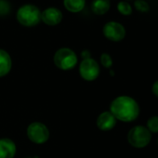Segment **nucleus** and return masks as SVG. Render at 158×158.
I'll return each mask as SVG.
<instances>
[{"label":"nucleus","instance_id":"9d476101","mask_svg":"<svg viewBox=\"0 0 158 158\" xmlns=\"http://www.w3.org/2000/svg\"><path fill=\"white\" fill-rule=\"evenodd\" d=\"M15 154V143L10 139H0V158H13Z\"/></svg>","mask_w":158,"mask_h":158},{"label":"nucleus","instance_id":"a211bd4d","mask_svg":"<svg viewBox=\"0 0 158 158\" xmlns=\"http://www.w3.org/2000/svg\"><path fill=\"white\" fill-rule=\"evenodd\" d=\"M101 61L102 63V65L106 68H110L113 64V60H112V58L109 54L107 53H103L102 56H101Z\"/></svg>","mask_w":158,"mask_h":158},{"label":"nucleus","instance_id":"f3484780","mask_svg":"<svg viewBox=\"0 0 158 158\" xmlns=\"http://www.w3.org/2000/svg\"><path fill=\"white\" fill-rule=\"evenodd\" d=\"M10 11V5L6 0H0V15L3 16Z\"/></svg>","mask_w":158,"mask_h":158},{"label":"nucleus","instance_id":"4468645a","mask_svg":"<svg viewBox=\"0 0 158 158\" xmlns=\"http://www.w3.org/2000/svg\"><path fill=\"white\" fill-rule=\"evenodd\" d=\"M117 10L122 15H125V16L131 15V13H132L131 6L126 1H120L117 5Z\"/></svg>","mask_w":158,"mask_h":158},{"label":"nucleus","instance_id":"f8f14e48","mask_svg":"<svg viewBox=\"0 0 158 158\" xmlns=\"http://www.w3.org/2000/svg\"><path fill=\"white\" fill-rule=\"evenodd\" d=\"M110 10L109 0H93L91 4V10L96 15H103Z\"/></svg>","mask_w":158,"mask_h":158},{"label":"nucleus","instance_id":"ddd939ff","mask_svg":"<svg viewBox=\"0 0 158 158\" xmlns=\"http://www.w3.org/2000/svg\"><path fill=\"white\" fill-rule=\"evenodd\" d=\"M65 9L73 13L81 11L86 5V0H63Z\"/></svg>","mask_w":158,"mask_h":158},{"label":"nucleus","instance_id":"6ab92c4d","mask_svg":"<svg viewBox=\"0 0 158 158\" xmlns=\"http://www.w3.org/2000/svg\"><path fill=\"white\" fill-rule=\"evenodd\" d=\"M152 93H153L156 97H158V80H157L156 82L153 83L152 88Z\"/></svg>","mask_w":158,"mask_h":158},{"label":"nucleus","instance_id":"7ed1b4c3","mask_svg":"<svg viewBox=\"0 0 158 158\" xmlns=\"http://www.w3.org/2000/svg\"><path fill=\"white\" fill-rule=\"evenodd\" d=\"M54 63L61 70H71L77 63L76 54L68 48H60L54 55Z\"/></svg>","mask_w":158,"mask_h":158},{"label":"nucleus","instance_id":"f257e3e1","mask_svg":"<svg viewBox=\"0 0 158 158\" xmlns=\"http://www.w3.org/2000/svg\"><path fill=\"white\" fill-rule=\"evenodd\" d=\"M110 112L116 120L131 122L139 116V107L137 102L131 97L119 96L112 102Z\"/></svg>","mask_w":158,"mask_h":158},{"label":"nucleus","instance_id":"423d86ee","mask_svg":"<svg viewBox=\"0 0 158 158\" xmlns=\"http://www.w3.org/2000/svg\"><path fill=\"white\" fill-rule=\"evenodd\" d=\"M79 73L85 80L93 81L100 74V66L94 59H84L79 66Z\"/></svg>","mask_w":158,"mask_h":158},{"label":"nucleus","instance_id":"2eb2a0df","mask_svg":"<svg viewBox=\"0 0 158 158\" xmlns=\"http://www.w3.org/2000/svg\"><path fill=\"white\" fill-rule=\"evenodd\" d=\"M147 129L150 132H158V116H152L147 121Z\"/></svg>","mask_w":158,"mask_h":158},{"label":"nucleus","instance_id":"dca6fc26","mask_svg":"<svg viewBox=\"0 0 158 158\" xmlns=\"http://www.w3.org/2000/svg\"><path fill=\"white\" fill-rule=\"evenodd\" d=\"M134 5H135L136 10L142 13H146L150 10L149 4L146 1H144V0H136Z\"/></svg>","mask_w":158,"mask_h":158},{"label":"nucleus","instance_id":"0eeeda50","mask_svg":"<svg viewBox=\"0 0 158 158\" xmlns=\"http://www.w3.org/2000/svg\"><path fill=\"white\" fill-rule=\"evenodd\" d=\"M103 35L104 36L114 42L121 41L126 36L125 27L116 22H109L103 26Z\"/></svg>","mask_w":158,"mask_h":158},{"label":"nucleus","instance_id":"39448f33","mask_svg":"<svg viewBox=\"0 0 158 158\" xmlns=\"http://www.w3.org/2000/svg\"><path fill=\"white\" fill-rule=\"evenodd\" d=\"M27 136L31 141L36 144L45 143L49 138V131L48 127L39 122H34L29 125L27 128Z\"/></svg>","mask_w":158,"mask_h":158},{"label":"nucleus","instance_id":"9b49d317","mask_svg":"<svg viewBox=\"0 0 158 158\" xmlns=\"http://www.w3.org/2000/svg\"><path fill=\"white\" fill-rule=\"evenodd\" d=\"M11 58L4 49H0V77L7 75L11 69Z\"/></svg>","mask_w":158,"mask_h":158},{"label":"nucleus","instance_id":"1a4fd4ad","mask_svg":"<svg viewBox=\"0 0 158 158\" xmlns=\"http://www.w3.org/2000/svg\"><path fill=\"white\" fill-rule=\"evenodd\" d=\"M116 124V118L113 115L111 112L102 113L97 119V126L100 129L107 131L114 127Z\"/></svg>","mask_w":158,"mask_h":158},{"label":"nucleus","instance_id":"20e7f679","mask_svg":"<svg viewBox=\"0 0 158 158\" xmlns=\"http://www.w3.org/2000/svg\"><path fill=\"white\" fill-rule=\"evenodd\" d=\"M152 135L151 132L147 129V127L143 126H137L131 128L127 135L128 142L136 147V148H142L149 144L151 141Z\"/></svg>","mask_w":158,"mask_h":158},{"label":"nucleus","instance_id":"6e6552de","mask_svg":"<svg viewBox=\"0 0 158 158\" xmlns=\"http://www.w3.org/2000/svg\"><path fill=\"white\" fill-rule=\"evenodd\" d=\"M62 20V13L57 8H48L41 12V21L50 26L59 24Z\"/></svg>","mask_w":158,"mask_h":158},{"label":"nucleus","instance_id":"f03ea898","mask_svg":"<svg viewBox=\"0 0 158 158\" xmlns=\"http://www.w3.org/2000/svg\"><path fill=\"white\" fill-rule=\"evenodd\" d=\"M17 20L23 26H35L41 21V11L33 4H25L18 10Z\"/></svg>","mask_w":158,"mask_h":158}]
</instances>
